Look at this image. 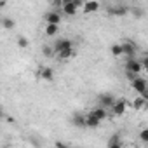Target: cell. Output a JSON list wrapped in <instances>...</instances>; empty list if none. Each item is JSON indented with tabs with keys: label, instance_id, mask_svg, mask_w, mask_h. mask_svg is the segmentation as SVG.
<instances>
[{
	"label": "cell",
	"instance_id": "obj_16",
	"mask_svg": "<svg viewBox=\"0 0 148 148\" xmlns=\"http://www.w3.org/2000/svg\"><path fill=\"white\" fill-rule=\"evenodd\" d=\"M146 105H148V101H146L141 94H139L138 98H134V101H132V108H134V110H143Z\"/></svg>",
	"mask_w": 148,
	"mask_h": 148
},
{
	"label": "cell",
	"instance_id": "obj_25",
	"mask_svg": "<svg viewBox=\"0 0 148 148\" xmlns=\"http://www.w3.org/2000/svg\"><path fill=\"white\" fill-rule=\"evenodd\" d=\"M54 145H56V146H59V148H64V146H68L66 143H61V141H58V143H54Z\"/></svg>",
	"mask_w": 148,
	"mask_h": 148
},
{
	"label": "cell",
	"instance_id": "obj_13",
	"mask_svg": "<svg viewBox=\"0 0 148 148\" xmlns=\"http://www.w3.org/2000/svg\"><path fill=\"white\" fill-rule=\"evenodd\" d=\"M45 23H54V25H59L61 23V14L58 11H51L45 14Z\"/></svg>",
	"mask_w": 148,
	"mask_h": 148
},
{
	"label": "cell",
	"instance_id": "obj_14",
	"mask_svg": "<svg viewBox=\"0 0 148 148\" xmlns=\"http://www.w3.org/2000/svg\"><path fill=\"white\" fill-rule=\"evenodd\" d=\"M61 9H63V12L66 14V16H75L77 12H79V7L73 4V2H70V4H64V5H61Z\"/></svg>",
	"mask_w": 148,
	"mask_h": 148
},
{
	"label": "cell",
	"instance_id": "obj_20",
	"mask_svg": "<svg viewBox=\"0 0 148 148\" xmlns=\"http://www.w3.org/2000/svg\"><path fill=\"white\" fill-rule=\"evenodd\" d=\"M14 19H11V18H2V26L5 28V30H12L14 28Z\"/></svg>",
	"mask_w": 148,
	"mask_h": 148
},
{
	"label": "cell",
	"instance_id": "obj_15",
	"mask_svg": "<svg viewBox=\"0 0 148 148\" xmlns=\"http://www.w3.org/2000/svg\"><path fill=\"white\" fill-rule=\"evenodd\" d=\"M58 33H59V25L45 23V35H47V37H56Z\"/></svg>",
	"mask_w": 148,
	"mask_h": 148
},
{
	"label": "cell",
	"instance_id": "obj_22",
	"mask_svg": "<svg viewBox=\"0 0 148 148\" xmlns=\"http://www.w3.org/2000/svg\"><path fill=\"white\" fill-rule=\"evenodd\" d=\"M139 139H141L145 145H148V127H145V129L139 131Z\"/></svg>",
	"mask_w": 148,
	"mask_h": 148
},
{
	"label": "cell",
	"instance_id": "obj_19",
	"mask_svg": "<svg viewBox=\"0 0 148 148\" xmlns=\"http://www.w3.org/2000/svg\"><path fill=\"white\" fill-rule=\"evenodd\" d=\"M110 51H112V56H115V58H119V56L124 54V51H122V44H113Z\"/></svg>",
	"mask_w": 148,
	"mask_h": 148
},
{
	"label": "cell",
	"instance_id": "obj_4",
	"mask_svg": "<svg viewBox=\"0 0 148 148\" xmlns=\"http://www.w3.org/2000/svg\"><path fill=\"white\" fill-rule=\"evenodd\" d=\"M70 122L75 125V127H79V129H86L87 127V115H84L82 112H77V113L71 115Z\"/></svg>",
	"mask_w": 148,
	"mask_h": 148
},
{
	"label": "cell",
	"instance_id": "obj_9",
	"mask_svg": "<svg viewBox=\"0 0 148 148\" xmlns=\"http://www.w3.org/2000/svg\"><path fill=\"white\" fill-rule=\"evenodd\" d=\"M98 9H99V2H98V0H86V4H84V7H82L84 14H92V12H96Z\"/></svg>",
	"mask_w": 148,
	"mask_h": 148
},
{
	"label": "cell",
	"instance_id": "obj_12",
	"mask_svg": "<svg viewBox=\"0 0 148 148\" xmlns=\"http://www.w3.org/2000/svg\"><path fill=\"white\" fill-rule=\"evenodd\" d=\"M99 125H101V120H99L92 112H89V113H87V127H89V129H98Z\"/></svg>",
	"mask_w": 148,
	"mask_h": 148
},
{
	"label": "cell",
	"instance_id": "obj_7",
	"mask_svg": "<svg viewBox=\"0 0 148 148\" xmlns=\"http://www.w3.org/2000/svg\"><path fill=\"white\" fill-rule=\"evenodd\" d=\"M122 51L125 58H134L136 56V44L132 40H124L122 42Z\"/></svg>",
	"mask_w": 148,
	"mask_h": 148
},
{
	"label": "cell",
	"instance_id": "obj_5",
	"mask_svg": "<svg viewBox=\"0 0 148 148\" xmlns=\"http://www.w3.org/2000/svg\"><path fill=\"white\" fill-rule=\"evenodd\" d=\"M54 52L56 54H59L61 51H64V49H70V47H73V42L70 40V38H56V42H54Z\"/></svg>",
	"mask_w": 148,
	"mask_h": 148
},
{
	"label": "cell",
	"instance_id": "obj_18",
	"mask_svg": "<svg viewBox=\"0 0 148 148\" xmlns=\"http://www.w3.org/2000/svg\"><path fill=\"white\" fill-rule=\"evenodd\" d=\"M73 54H75V51H73V47H70V49H64V51H61V52L58 54V58H59L61 61H66V59L73 58Z\"/></svg>",
	"mask_w": 148,
	"mask_h": 148
},
{
	"label": "cell",
	"instance_id": "obj_29",
	"mask_svg": "<svg viewBox=\"0 0 148 148\" xmlns=\"http://www.w3.org/2000/svg\"><path fill=\"white\" fill-rule=\"evenodd\" d=\"M145 56H146V58H148V51H145Z\"/></svg>",
	"mask_w": 148,
	"mask_h": 148
},
{
	"label": "cell",
	"instance_id": "obj_27",
	"mask_svg": "<svg viewBox=\"0 0 148 148\" xmlns=\"http://www.w3.org/2000/svg\"><path fill=\"white\" fill-rule=\"evenodd\" d=\"M5 4H7V0H0V7H5Z\"/></svg>",
	"mask_w": 148,
	"mask_h": 148
},
{
	"label": "cell",
	"instance_id": "obj_2",
	"mask_svg": "<svg viewBox=\"0 0 148 148\" xmlns=\"http://www.w3.org/2000/svg\"><path fill=\"white\" fill-rule=\"evenodd\" d=\"M106 12H108L110 16L122 18V16H127V14H131V7H129V5H124V4H120V5L108 7V9H106Z\"/></svg>",
	"mask_w": 148,
	"mask_h": 148
},
{
	"label": "cell",
	"instance_id": "obj_10",
	"mask_svg": "<svg viewBox=\"0 0 148 148\" xmlns=\"http://www.w3.org/2000/svg\"><path fill=\"white\" fill-rule=\"evenodd\" d=\"M40 79L45 80V82H52V80H54V70L49 68V66H44V68L40 70Z\"/></svg>",
	"mask_w": 148,
	"mask_h": 148
},
{
	"label": "cell",
	"instance_id": "obj_21",
	"mask_svg": "<svg viewBox=\"0 0 148 148\" xmlns=\"http://www.w3.org/2000/svg\"><path fill=\"white\" fill-rule=\"evenodd\" d=\"M18 45H19L21 49H26V47L30 45V42H28V38H26V37L19 35V37H18Z\"/></svg>",
	"mask_w": 148,
	"mask_h": 148
},
{
	"label": "cell",
	"instance_id": "obj_30",
	"mask_svg": "<svg viewBox=\"0 0 148 148\" xmlns=\"http://www.w3.org/2000/svg\"><path fill=\"white\" fill-rule=\"evenodd\" d=\"M146 106H148V105H146Z\"/></svg>",
	"mask_w": 148,
	"mask_h": 148
},
{
	"label": "cell",
	"instance_id": "obj_28",
	"mask_svg": "<svg viewBox=\"0 0 148 148\" xmlns=\"http://www.w3.org/2000/svg\"><path fill=\"white\" fill-rule=\"evenodd\" d=\"M143 70H145V73H146V75H148V66H145Z\"/></svg>",
	"mask_w": 148,
	"mask_h": 148
},
{
	"label": "cell",
	"instance_id": "obj_11",
	"mask_svg": "<svg viewBox=\"0 0 148 148\" xmlns=\"http://www.w3.org/2000/svg\"><path fill=\"white\" fill-rule=\"evenodd\" d=\"M91 112H92V113H94V115H96V117H98V119L101 120V122H103V120H105V119L108 117V108H105V106H101V105L94 106V108H92Z\"/></svg>",
	"mask_w": 148,
	"mask_h": 148
},
{
	"label": "cell",
	"instance_id": "obj_23",
	"mask_svg": "<svg viewBox=\"0 0 148 148\" xmlns=\"http://www.w3.org/2000/svg\"><path fill=\"white\" fill-rule=\"evenodd\" d=\"M131 14H132L134 18H143V16H145V12L141 11V7H131Z\"/></svg>",
	"mask_w": 148,
	"mask_h": 148
},
{
	"label": "cell",
	"instance_id": "obj_1",
	"mask_svg": "<svg viewBox=\"0 0 148 148\" xmlns=\"http://www.w3.org/2000/svg\"><path fill=\"white\" fill-rule=\"evenodd\" d=\"M124 68H125V71H132V73H136V75H139V73L143 71V63L139 59H136V56L134 58H127Z\"/></svg>",
	"mask_w": 148,
	"mask_h": 148
},
{
	"label": "cell",
	"instance_id": "obj_3",
	"mask_svg": "<svg viewBox=\"0 0 148 148\" xmlns=\"http://www.w3.org/2000/svg\"><path fill=\"white\" fill-rule=\"evenodd\" d=\"M115 96L112 94V92H101V94H98V105H101V106H105V108H110L112 110V106L115 105Z\"/></svg>",
	"mask_w": 148,
	"mask_h": 148
},
{
	"label": "cell",
	"instance_id": "obj_6",
	"mask_svg": "<svg viewBox=\"0 0 148 148\" xmlns=\"http://www.w3.org/2000/svg\"><path fill=\"white\" fill-rule=\"evenodd\" d=\"M125 110H127V101H125V99H117L115 105L112 106V113H113L115 117H122V115L125 113Z\"/></svg>",
	"mask_w": 148,
	"mask_h": 148
},
{
	"label": "cell",
	"instance_id": "obj_26",
	"mask_svg": "<svg viewBox=\"0 0 148 148\" xmlns=\"http://www.w3.org/2000/svg\"><path fill=\"white\" fill-rule=\"evenodd\" d=\"M141 96H143V98H145V99H146V101H148V89H145V91H143V92H141Z\"/></svg>",
	"mask_w": 148,
	"mask_h": 148
},
{
	"label": "cell",
	"instance_id": "obj_17",
	"mask_svg": "<svg viewBox=\"0 0 148 148\" xmlns=\"http://www.w3.org/2000/svg\"><path fill=\"white\" fill-rule=\"evenodd\" d=\"M110 148H119V146H122V139H120V134L117 132V134H113L110 139H108V143H106Z\"/></svg>",
	"mask_w": 148,
	"mask_h": 148
},
{
	"label": "cell",
	"instance_id": "obj_24",
	"mask_svg": "<svg viewBox=\"0 0 148 148\" xmlns=\"http://www.w3.org/2000/svg\"><path fill=\"white\" fill-rule=\"evenodd\" d=\"M73 4H75V5H77V7H79V9H82V7H84V4H86V2H84V0H73Z\"/></svg>",
	"mask_w": 148,
	"mask_h": 148
},
{
	"label": "cell",
	"instance_id": "obj_8",
	"mask_svg": "<svg viewBox=\"0 0 148 148\" xmlns=\"http://www.w3.org/2000/svg\"><path fill=\"white\" fill-rule=\"evenodd\" d=\"M131 86H132V89H134L136 92H139V94H141L145 89H148V84H146V80H145V79H141L139 75H138L134 80H131Z\"/></svg>",
	"mask_w": 148,
	"mask_h": 148
}]
</instances>
